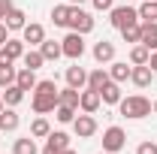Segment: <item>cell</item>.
Segmentation results:
<instances>
[{
	"instance_id": "6da1fadb",
	"label": "cell",
	"mask_w": 157,
	"mask_h": 154,
	"mask_svg": "<svg viewBox=\"0 0 157 154\" xmlns=\"http://www.w3.org/2000/svg\"><path fill=\"white\" fill-rule=\"evenodd\" d=\"M58 85H55V79H42L36 82V88H33V100H30V106H33V112L36 115H48V112H55L58 109Z\"/></svg>"
},
{
	"instance_id": "7a4b0ae2",
	"label": "cell",
	"mask_w": 157,
	"mask_h": 154,
	"mask_svg": "<svg viewBox=\"0 0 157 154\" xmlns=\"http://www.w3.org/2000/svg\"><path fill=\"white\" fill-rule=\"evenodd\" d=\"M118 112L124 118H133V121H139V118L151 115V100L142 94H133V97H121V103H118Z\"/></svg>"
},
{
	"instance_id": "3957f363",
	"label": "cell",
	"mask_w": 157,
	"mask_h": 154,
	"mask_svg": "<svg viewBox=\"0 0 157 154\" xmlns=\"http://www.w3.org/2000/svg\"><path fill=\"white\" fill-rule=\"evenodd\" d=\"M109 21H112V27L115 30H124V27H130V24H139V9L133 6H112L109 9Z\"/></svg>"
},
{
	"instance_id": "277c9868",
	"label": "cell",
	"mask_w": 157,
	"mask_h": 154,
	"mask_svg": "<svg viewBox=\"0 0 157 154\" xmlns=\"http://www.w3.org/2000/svg\"><path fill=\"white\" fill-rule=\"evenodd\" d=\"M67 27H70L73 33H82V37H85V33L94 30V18H91V12H85L76 3V6H70V24H67Z\"/></svg>"
},
{
	"instance_id": "5b68a950",
	"label": "cell",
	"mask_w": 157,
	"mask_h": 154,
	"mask_svg": "<svg viewBox=\"0 0 157 154\" xmlns=\"http://www.w3.org/2000/svg\"><path fill=\"white\" fill-rule=\"evenodd\" d=\"M124 145H127V133H124L118 124H112V127H106V130H103V151L118 154Z\"/></svg>"
},
{
	"instance_id": "8992f818",
	"label": "cell",
	"mask_w": 157,
	"mask_h": 154,
	"mask_svg": "<svg viewBox=\"0 0 157 154\" xmlns=\"http://www.w3.org/2000/svg\"><path fill=\"white\" fill-rule=\"evenodd\" d=\"M60 48H63V58H70V60H78L82 55H85V37L82 33H67V37L60 39Z\"/></svg>"
},
{
	"instance_id": "52a82bcc",
	"label": "cell",
	"mask_w": 157,
	"mask_h": 154,
	"mask_svg": "<svg viewBox=\"0 0 157 154\" xmlns=\"http://www.w3.org/2000/svg\"><path fill=\"white\" fill-rule=\"evenodd\" d=\"M73 130H76V136L78 139H91V136L97 133V118L94 115H78V118H73Z\"/></svg>"
},
{
	"instance_id": "ba28073f",
	"label": "cell",
	"mask_w": 157,
	"mask_h": 154,
	"mask_svg": "<svg viewBox=\"0 0 157 154\" xmlns=\"http://www.w3.org/2000/svg\"><path fill=\"white\" fill-rule=\"evenodd\" d=\"M21 39H24V45L39 48V42L45 39V27L36 24V21H30V24H24V27H21Z\"/></svg>"
},
{
	"instance_id": "9c48e42d",
	"label": "cell",
	"mask_w": 157,
	"mask_h": 154,
	"mask_svg": "<svg viewBox=\"0 0 157 154\" xmlns=\"http://www.w3.org/2000/svg\"><path fill=\"white\" fill-rule=\"evenodd\" d=\"M100 103H103V100H100V91H94V88H88V91H82V94H78V109H82V112H88V115H94V112H97Z\"/></svg>"
},
{
	"instance_id": "30bf717a",
	"label": "cell",
	"mask_w": 157,
	"mask_h": 154,
	"mask_svg": "<svg viewBox=\"0 0 157 154\" xmlns=\"http://www.w3.org/2000/svg\"><path fill=\"white\" fill-rule=\"evenodd\" d=\"M21 118L15 112V106H3V112H0V133H12V130H18Z\"/></svg>"
},
{
	"instance_id": "8fae6325",
	"label": "cell",
	"mask_w": 157,
	"mask_h": 154,
	"mask_svg": "<svg viewBox=\"0 0 157 154\" xmlns=\"http://www.w3.org/2000/svg\"><path fill=\"white\" fill-rule=\"evenodd\" d=\"M94 60L97 64H112L115 60V42H109V39L94 42Z\"/></svg>"
},
{
	"instance_id": "7c38bea8",
	"label": "cell",
	"mask_w": 157,
	"mask_h": 154,
	"mask_svg": "<svg viewBox=\"0 0 157 154\" xmlns=\"http://www.w3.org/2000/svg\"><path fill=\"white\" fill-rule=\"evenodd\" d=\"M130 82H133L136 88H148V85L154 82V70H151L148 64H139V67H133V73H130Z\"/></svg>"
},
{
	"instance_id": "4fadbf2b",
	"label": "cell",
	"mask_w": 157,
	"mask_h": 154,
	"mask_svg": "<svg viewBox=\"0 0 157 154\" xmlns=\"http://www.w3.org/2000/svg\"><path fill=\"white\" fill-rule=\"evenodd\" d=\"M148 52H157V21H142V39H139Z\"/></svg>"
},
{
	"instance_id": "5bb4252c",
	"label": "cell",
	"mask_w": 157,
	"mask_h": 154,
	"mask_svg": "<svg viewBox=\"0 0 157 154\" xmlns=\"http://www.w3.org/2000/svg\"><path fill=\"white\" fill-rule=\"evenodd\" d=\"M67 85L70 88H76V91H82L85 85H88V73H85V67H67Z\"/></svg>"
},
{
	"instance_id": "9a60e30c",
	"label": "cell",
	"mask_w": 157,
	"mask_h": 154,
	"mask_svg": "<svg viewBox=\"0 0 157 154\" xmlns=\"http://www.w3.org/2000/svg\"><path fill=\"white\" fill-rule=\"evenodd\" d=\"M130 73H133V64L127 67V60H112V64H109V76H112V82H118V85L127 82Z\"/></svg>"
},
{
	"instance_id": "2e32d148",
	"label": "cell",
	"mask_w": 157,
	"mask_h": 154,
	"mask_svg": "<svg viewBox=\"0 0 157 154\" xmlns=\"http://www.w3.org/2000/svg\"><path fill=\"white\" fill-rule=\"evenodd\" d=\"M109 82H112V76H109V70H103V67H97V70L88 73V88H94V91H103Z\"/></svg>"
},
{
	"instance_id": "e0dca14e",
	"label": "cell",
	"mask_w": 157,
	"mask_h": 154,
	"mask_svg": "<svg viewBox=\"0 0 157 154\" xmlns=\"http://www.w3.org/2000/svg\"><path fill=\"white\" fill-rule=\"evenodd\" d=\"M100 100H103L106 106H118V103H121V85H118V82H109V85L100 91Z\"/></svg>"
},
{
	"instance_id": "ac0fdd59",
	"label": "cell",
	"mask_w": 157,
	"mask_h": 154,
	"mask_svg": "<svg viewBox=\"0 0 157 154\" xmlns=\"http://www.w3.org/2000/svg\"><path fill=\"white\" fill-rule=\"evenodd\" d=\"M39 52H42V58H45V60L63 58V48H60V42H55V39H42V42H39Z\"/></svg>"
},
{
	"instance_id": "d6986e66",
	"label": "cell",
	"mask_w": 157,
	"mask_h": 154,
	"mask_svg": "<svg viewBox=\"0 0 157 154\" xmlns=\"http://www.w3.org/2000/svg\"><path fill=\"white\" fill-rule=\"evenodd\" d=\"M0 48H3V52H6V58L9 60H18V58H24V39H6V42H3V45H0Z\"/></svg>"
},
{
	"instance_id": "ffe728a7",
	"label": "cell",
	"mask_w": 157,
	"mask_h": 154,
	"mask_svg": "<svg viewBox=\"0 0 157 154\" xmlns=\"http://www.w3.org/2000/svg\"><path fill=\"white\" fill-rule=\"evenodd\" d=\"M15 85L24 88V91H33V88H36V73L27 70V67H21L18 73H15Z\"/></svg>"
},
{
	"instance_id": "44dd1931",
	"label": "cell",
	"mask_w": 157,
	"mask_h": 154,
	"mask_svg": "<svg viewBox=\"0 0 157 154\" xmlns=\"http://www.w3.org/2000/svg\"><path fill=\"white\" fill-rule=\"evenodd\" d=\"M12 154H39L36 139H33V136H21V139H15V145H12Z\"/></svg>"
},
{
	"instance_id": "7402d4cb",
	"label": "cell",
	"mask_w": 157,
	"mask_h": 154,
	"mask_svg": "<svg viewBox=\"0 0 157 154\" xmlns=\"http://www.w3.org/2000/svg\"><path fill=\"white\" fill-rule=\"evenodd\" d=\"M70 6H73V3H60V6L52 9V21H55V27H67V24H70Z\"/></svg>"
},
{
	"instance_id": "603a6c76",
	"label": "cell",
	"mask_w": 157,
	"mask_h": 154,
	"mask_svg": "<svg viewBox=\"0 0 157 154\" xmlns=\"http://www.w3.org/2000/svg\"><path fill=\"white\" fill-rule=\"evenodd\" d=\"M21 60H24V67H27V70H33V73H36L39 67L45 64V58H42V52H39V48H27Z\"/></svg>"
},
{
	"instance_id": "cb8c5ba5",
	"label": "cell",
	"mask_w": 157,
	"mask_h": 154,
	"mask_svg": "<svg viewBox=\"0 0 157 154\" xmlns=\"http://www.w3.org/2000/svg\"><path fill=\"white\" fill-rule=\"evenodd\" d=\"M78 94H82V91H76V88H70V85H67V88H63V91H60L58 94V106H70V109H78Z\"/></svg>"
},
{
	"instance_id": "d4e9b609",
	"label": "cell",
	"mask_w": 157,
	"mask_h": 154,
	"mask_svg": "<svg viewBox=\"0 0 157 154\" xmlns=\"http://www.w3.org/2000/svg\"><path fill=\"white\" fill-rule=\"evenodd\" d=\"M21 100H24V88H18V85L3 88V103H6V106H18Z\"/></svg>"
},
{
	"instance_id": "484cf974",
	"label": "cell",
	"mask_w": 157,
	"mask_h": 154,
	"mask_svg": "<svg viewBox=\"0 0 157 154\" xmlns=\"http://www.w3.org/2000/svg\"><path fill=\"white\" fill-rule=\"evenodd\" d=\"M48 133H52V124H48L42 115L33 118V124H30V136H33V139H45Z\"/></svg>"
},
{
	"instance_id": "4316f807",
	"label": "cell",
	"mask_w": 157,
	"mask_h": 154,
	"mask_svg": "<svg viewBox=\"0 0 157 154\" xmlns=\"http://www.w3.org/2000/svg\"><path fill=\"white\" fill-rule=\"evenodd\" d=\"M3 24H6L9 30H21V27L27 24V15H24L21 9H12V12H9V15L3 18Z\"/></svg>"
},
{
	"instance_id": "83f0119b",
	"label": "cell",
	"mask_w": 157,
	"mask_h": 154,
	"mask_svg": "<svg viewBox=\"0 0 157 154\" xmlns=\"http://www.w3.org/2000/svg\"><path fill=\"white\" fill-rule=\"evenodd\" d=\"M148 58H151V52H148L142 42H136V45L130 48V64H133V67H139V64H148Z\"/></svg>"
},
{
	"instance_id": "f1b7e54d",
	"label": "cell",
	"mask_w": 157,
	"mask_h": 154,
	"mask_svg": "<svg viewBox=\"0 0 157 154\" xmlns=\"http://www.w3.org/2000/svg\"><path fill=\"white\" fill-rule=\"evenodd\" d=\"M15 73H18V70H15L12 64H0V91L9 88V85H15Z\"/></svg>"
},
{
	"instance_id": "f546056e",
	"label": "cell",
	"mask_w": 157,
	"mask_h": 154,
	"mask_svg": "<svg viewBox=\"0 0 157 154\" xmlns=\"http://www.w3.org/2000/svg\"><path fill=\"white\" fill-rule=\"evenodd\" d=\"M45 142H52V145L60 148V151H67V148H70V136L63 133V130H52V133L45 136Z\"/></svg>"
},
{
	"instance_id": "4dcf8cb0",
	"label": "cell",
	"mask_w": 157,
	"mask_h": 154,
	"mask_svg": "<svg viewBox=\"0 0 157 154\" xmlns=\"http://www.w3.org/2000/svg\"><path fill=\"white\" fill-rule=\"evenodd\" d=\"M139 21H157V0H145L139 6Z\"/></svg>"
},
{
	"instance_id": "1f68e13d",
	"label": "cell",
	"mask_w": 157,
	"mask_h": 154,
	"mask_svg": "<svg viewBox=\"0 0 157 154\" xmlns=\"http://www.w3.org/2000/svg\"><path fill=\"white\" fill-rule=\"evenodd\" d=\"M121 37H124V42L136 45L139 39H142V21H139V24H130V27H124V30H121Z\"/></svg>"
},
{
	"instance_id": "d6a6232c",
	"label": "cell",
	"mask_w": 157,
	"mask_h": 154,
	"mask_svg": "<svg viewBox=\"0 0 157 154\" xmlns=\"http://www.w3.org/2000/svg\"><path fill=\"white\" fill-rule=\"evenodd\" d=\"M55 112H58L55 118H58L60 124H73V118H76V109H70V106H58Z\"/></svg>"
},
{
	"instance_id": "836d02e7",
	"label": "cell",
	"mask_w": 157,
	"mask_h": 154,
	"mask_svg": "<svg viewBox=\"0 0 157 154\" xmlns=\"http://www.w3.org/2000/svg\"><path fill=\"white\" fill-rule=\"evenodd\" d=\"M136 154H157V142H142L136 148Z\"/></svg>"
},
{
	"instance_id": "e575fe53",
	"label": "cell",
	"mask_w": 157,
	"mask_h": 154,
	"mask_svg": "<svg viewBox=\"0 0 157 154\" xmlns=\"http://www.w3.org/2000/svg\"><path fill=\"white\" fill-rule=\"evenodd\" d=\"M91 3H94V9H100V12H109L115 6V0H91Z\"/></svg>"
},
{
	"instance_id": "d590c367",
	"label": "cell",
	"mask_w": 157,
	"mask_h": 154,
	"mask_svg": "<svg viewBox=\"0 0 157 154\" xmlns=\"http://www.w3.org/2000/svg\"><path fill=\"white\" fill-rule=\"evenodd\" d=\"M12 9H15V6H12V0H0V21L6 18V15H9Z\"/></svg>"
},
{
	"instance_id": "8d00e7d4",
	"label": "cell",
	"mask_w": 157,
	"mask_h": 154,
	"mask_svg": "<svg viewBox=\"0 0 157 154\" xmlns=\"http://www.w3.org/2000/svg\"><path fill=\"white\" fill-rule=\"evenodd\" d=\"M39 154H63V151H60V148H55L52 142H45V148H42V151H39Z\"/></svg>"
},
{
	"instance_id": "74e56055",
	"label": "cell",
	"mask_w": 157,
	"mask_h": 154,
	"mask_svg": "<svg viewBox=\"0 0 157 154\" xmlns=\"http://www.w3.org/2000/svg\"><path fill=\"white\" fill-rule=\"evenodd\" d=\"M6 39H9V27H6V24H3V21H0V45H3V42H6Z\"/></svg>"
},
{
	"instance_id": "f35d334b",
	"label": "cell",
	"mask_w": 157,
	"mask_h": 154,
	"mask_svg": "<svg viewBox=\"0 0 157 154\" xmlns=\"http://www.w3.org/2000/svg\"><path fill=\"white\" fill-rule=\"evenodd\" d=\"M148 67H151V70L157 73V52H151V58H148Z\"/></svg>"
},
{
	"instance_id": "ab89813d",
	"label": "cell",
	"mask_w": 157,
	"mask_h": 154,
	"mask_svg": "<svg viewBox=\"0 0 157 154\" xmlns=\"http://www.w3.org/2000/svg\"><path fill=\"white\" fill-rule=\"evenodd\" d=\"M0 64H15V60H9V58H6V52L0 48Z\"/></svg>"
},
{
	"instance_id": "60d3db41",
	"label": "cell",
	"mask_w": 157,
	"mask_h": 154,
	"mask_svg": "<svg viewBox=\"0 0 157 154\" xmlns=\"http://www.w3.org/2000/svg\"><path fill=\"white\" fill-rule=\"evenodd\" d=\"M3 106H6V103H3V91H0V112H3Z\"/></svg>"
},
{
	"instance_id": "b9f144b4",
	"label": "cell",
	"mask_w": 157,
	"mask_h": 154,
	"mask_svg": "<svg viewBox=\"0 0 157 154\" xmlns=\"http://www.w3.org/2000/svg\"><path fill=\"white\" fill-rule=\"evenodd\" d=\"M67 3H73V6H76V3H85V0H67Z\"/></svg>"
},
{
	"instance_id": "7bdbcfd3",
	"label": "cell",
	"mask_w": 157,
	"mask_h": 154,
	"mask_svg": "<svg viewBox=\"0 0 157 154\" xmlns=\"http://www.w3.org/2000/svg\"><path fill=\"white\" fill-rule=\"evenodd\" d=\"M63 154H78V151H73V148H67V151H63Z\"/></svg>"
},
{
	"instance_id": "ee69618b",
	"label": "cell",
	"mask_w": 157,
	"mask_h": 154,
	"mask_svg": "<svg viewBox=\"0 0 157 154\" xmlns=\"http://www.w3.org/2000/svg\"><path fill=\"white\" fill-rule=\"evenodd\" d=\"M151 109H154V112H157V100H154V103H151Z\"/></svg>"
},
{
	"instance_id": "f6af8a7d",
	"label": "cell",
	"mask_w": 157,
	"mask_h": 154,
	"mask_svg": "<svg viewBox=\"0 0 157 154\" xmlns=\"http://www.w3.org/2000/svg\"><path fill=\"white\" fill-rule=\"evenodd\" d=\"M100 154H109V151H100Z\"/></svg>"
},
{
	"instance_id": "bcb514c9",
	"label": "cell",
	"mask_w": 157,
	"mask_h": 154,
	"mask_svg": "<svg viewBox=\"0 0 157 154\" xmlns=\"http://www.w3.org/2000/svg\"><path fill=\"white\" fill-rule=\"evenodd\" d=\"M142 3H145V0H142Z\"/></svg>"
}]
</instances>
